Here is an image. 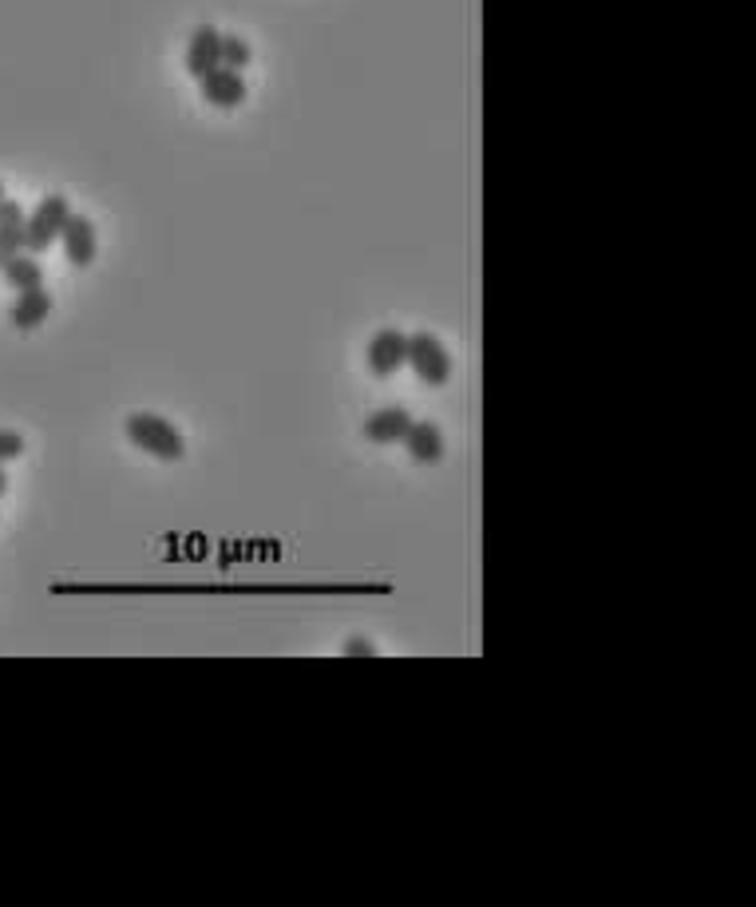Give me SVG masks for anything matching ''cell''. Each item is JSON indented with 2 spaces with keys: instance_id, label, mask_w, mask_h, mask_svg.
I'll return each mask as SVG.
<instances>
[{
  "instance_id": "obj_11",
  "label": "cell",
  "mask_w": 756,
  "mask_h": 907,
  "mask_svg": "<svg viewBox=\"0 0 756 907\" xmlns=\"http://www.w3.org/2000/svg\"><path fill=\"white\" fill-rule=\"evenodd\" d=\"M20 250H24V210L12 198H0V270Z\"/></svg>"
},
{
  "instance_id": "obj_12",
  "label": "cell",
  "mask_w": 756,
  "mask_h": 907,
  "mask_svg": "<svg viewBox=\"0 0 756 907\" xmlns=\"http://www.w3.org/2000/svg\"><path fill=\"white\" fill-rule=\"evenodd\" d=\"M0 274H4V282H9L17 294H20V289L44 286V270H40L36 254H24V250H20V254H12L9 262H4V270H0Z\"/></svg>"
},
{
  "instance_id": "obj_15",
  "label": "cell",
  "mask_w": 756,
  "mask_h": 907,
  "mask_svg": "<svg viewBox=\"0 0 756 907\" xmlns=\"http://www.w3.org/2000/svg\"><path fill=\"white\" fill-rule=\"evenodd\" d=\"M344 654H349V658H357V654H376V651H373V642L349 638V642H344Z\"/></svg>"
},
{
  "instance_id": "obj_13",
  "label": "cell",
  "mask_w": 756,
  "mask_h": 907,
  "mask_svg": "<svg viewBox=\"0 0 756 907\" xmlns=\"http://www.w3.org/2000/svg\"><path fill=\"white\" fill-rule=\"evenodd\" d=\"M218 56H222V64H227V68H234V72H242L250 64V56H254V52H250V44L242 36H234V32H227V36L218 40Z\"/></svg>"
},
{
  "instance_id": "obj_9",
  "label": "cell",
  "mask_w": 756,
  "mask_h": 907,
  "mask_svg": "<svg viewBox=\"0 0 756 907\" xmlns=\"http://www.w3.org/2000/svg\"><path fill=\"white\" fill-rule=\"evenodd\" d=\"M401 445L408 448V456H413L416 463L443 460V433H440V425H432V420H416L413 416V425H408Z\"/></svg>"
},
{
  "instance_id": "obj_3",
  "label": "cell",
  "mask_w": 756,
  "mask_h": 907,
  "mask_svg": "<svg viewBox=\"0 0 756 907\" xmlns=\"http://www.w3.org/2000/svg\"><path fill=\"white\" fill-rule=\"evenodd\" d=\"M413 373L420 376L424 385H448L452 381V353L443 349V341L436 334H413L408 337V361Z\"/></svg>"
},
{
  "instance_id": "obj_10",
  "label": "cell",
  "mask_w": 756,
  "mask_h": 907,
  "mask_svg": "<svg viewBox=\"0 0 756 907\" xmlns=\"http://www.w3.org/2000/svg\"><path fill=\"white\" fill-rule=\"evenodd\" d=\"M52 314V294L44 286L20 289V297L12 302V326L17 329H36L44 326Z\"/></svg>"
},
{
  "instance_id": "obj_1",
  "label": "cell",
  "mask_w": 756,
  "mask_h": 907,
  "mask_svg": "<svg viewBox=\"0 0 756 907\" xmlns=\"http://www.w3.org/2000/svg\"><path fill=\"white\" fill-rule=\"evenodd\" d=\"M123 433H128V440L135 448H143L147 456H155V460H183V452H187V445H183V433H178L175 425H171L167 416H155V413H131L128 425H123Z\"/></svg>"
},
{
  "instance_id": "obj_17",
  "label": "cell",
  "mask_w": 756,
  "mask_h": 907,
  "mask_svg": "<svg viewBox=\"0 0 756 907\" xmlns=\"http://www.w3.org/2000/svg\"><path fill=\"white\" fill-rule=\"evenodd\" d=\"M0 198H4V183H0Z\"/></svg>"
},
{
  "instance_id": "obj_7",
  "label": "cell",
  "mask_w": 756,
  "mask_h": 907,
  "mask_svg": "<svg viewBox=\"0 0 756 907\" xmlns=\"http://www.w3.org/2000/svg\"><path fill=\"white\" fill-rule=\"evenodd\" d=\"M408 425H413V413H408V408L401 405L376 408V413H369V420H364V440H373V445H401Z\"/></svg>"
},
{
  "instance_id": "obj_14",
  "label": "cell",
  "mask_w": 756,
  "mask_h": 907,
  "mask_svg": "<svg viewBox=\"0 0 756 907\" xmlns=\"http://www.w3.org/2000/svg\"><path fill=\"white\" fill-rule=\"evenodd\" d=\"M24 452V440H20L12 428H0V463H9V460H17V456Z\"/></svg>"
},
{
  "instance_id": "obj_4",
  "label": "cell",
  "mask_w": 756,
  "mask_h": 907,
  "mask_svg": "<svg viewBox=\"0 0 756 907\" xmlns=\"http://www.w3.org/2000/svg\"><path fill=\"white\" fill-rule=\"evenodd\" d=\"M364 361H369V373L373 376H393L396 369H404V361H408V334H401V329L393 326L376 329Z\"/></svg>"
},
{
  "instance_id": "obj_8",
  "label": "cell",
  "mask_w": 756,
  "mask_h": 907,
  "mask_svg": "<svg viewBox=\"0 0 756 907\" xmlns=\"http://www.w3.org/2000/svg\"><path fill=\"white\" fill-rule=\"evenodd\" d=\"M218 40H222V32L210 29V24H202V29L190 32V40H187V72L195 79H202L207 72H215L218 64H222V56H218Z\"/></svg>"
},
{
  "instance_id": "obj_16",
  "label": "cell",
  "mask_w": 756,
  "mask_h": 907,
  "mask_svg": "<svg viewBox=\"0 0 756 907\" xmlns=\"http://www.w3.org/2000/svg\"><path fill=\"white\" fill-rule=\"evenodd\" d=\"M9 492V476H4V468H0V495Z\"/></svg>"
},
{
  "instance_id": "obj_5",
  "label": "cell",
  "mask_w": 756,
  "mask_h": 907,
  "mask_svg": "<svg viewBox=\"0 0 756 907\" xmlns=\"http://www.w3.org/2000/svg\"><path fill=\"white\" fill-rule=\"evenodd\" d=\"M59 242H64V258H68L72 266H91V262H96L99 238H96V227H91V218L68 215V222L59 230Z\"/></svg>"
},
{
  "instance_id": "obj_6",
  "label": "cell",
  "mask_w": 756,
  "mask_h": 907,
  "mask_svg": "<svg viewBox=\"0 0 756 907\" xmlns=\"http://www.w3.org/2000/svg\"><path fill=\"white\" fill-rule=\"evenodd\" d=\"M202 96H207L210 108H238L242 99H246V79H242V72L227 68V64H218L215 72H207L202 76Z\"/></svg>"
},
{
  "instance_id": "obj_2",
  "label": "cell",
  "mask_w": 756,
  "mask_h": 907,
  "mask_svg": "<svg viewBox=\"0 0 756 907\" xmlns=\"http://www.w3.org/2000/svg\"><path fill=\"white\" fill-rule=\"evenodd\" d=\"M72 207L64 195H48L40 198V207L32 215H24V250L29 254H44L52 242H59V230L68 222Z\"/></svg>"
}]
</instances>
